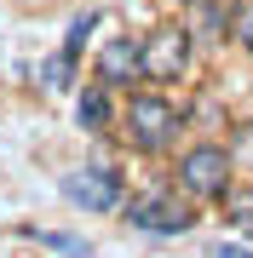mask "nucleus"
Wrapping results in <instances>:
<instances>
[{
	"label": "nucleus",
	"mask_w": 253,
	"mask_h": 258,
	"mask_svg": "<svg viewBox=\"0 0 253 258\" xmlns=\"http://www.w3.org/2000/svg\"><path fill=\"white\" fill-rule=\"evenodd\" d=\"M196 18H190V35L196 40H225V29L236 23V0H190Z\"/></svg>",
	"instance_id": "obj_7"
},
{
	"label": "nucleus",
	"mask_w": 253,
	"mask_h": 258,
	"mask_svg": "<svg viewBox=\"0 0 253 258\" xmlns=\"http://www.w3.org/2000/svg\"><path fill=\"white\" fill-rule=\"evenodd\" d=\"M178 132H184V109H178L167 92H132L121 103V138L132 149H144V155L167 149Z\"/></svg>",
	"instance_id": "obj_1"
},
{
	"label": "nucleus",
	"mask_w": 253,
	"mask_h": 258,
	"mask_svg": "<svg viewBox=\"0 0 253 258\" xmlns=\"http://www.w3.org/2000/svg\"><path fill=\"white\" fill-rule=\"evenodd\" d=\"M40 81H46L52 92H64V86L75 81V57H69V52H52V57H46V69H40Z\"/></svg>",
	"instance_id": "obj_11"
},
{
	"label": "nucleus",
	"mask_w": 253,
	"mask_h": 258,
	"mask_svg": "<svg viewBox=\"0 0 253 258\" xmlns=\"http://www.w3.org/2000/svg\"><path fill=\"white\" fill-rule=\"evenodd\" d=\"M225 218L236 224V230L253 235V184H230V195H225Z\"/></svg>",
	"instance_id": "obj_10"
},
{
	"label": "nucleus",
	"mask_w": 253,
	"mask_h": 258,
	"mask_svg": "<svg viewBox=\"0 0 253 258\" xmlns=\"http://www.w3.org/2000/svg\"><path fill=\"white\" fill-rule=\"evenodd\" d=\"M127 224L132 230H150V235H184L196 224V212H190V195L150 189V195H132L127 201Z\"/></svg>",
	"instance_id": "obj_4"
},
{
	"label": "nucleus",
	"mask_w": 253,
	"mask_h": 258,
	"mask_svg": "<svg viewBox=\"0 0 253 258\" xmlns=\"http://www.w3.org/2000/svg\"><path fill=\"white\" fill-rule=\"evenodd\" d=\"M230 161H236V172H253V120H247V126H236V144H230Z\"/></svg>",
	"instance_id": "obj_13"
},
{
	"label": "nucleus",
	"mask_w": 253,
	"mask_h": 258,
	"mask_svg": "<svg viewBox=\"0 0 253 258\" xmlns=\"http://www.w3.org/2000/svg\"><path fill=\"white\" fill-rule=\"evenodd\" d=\"M173 178H178V195H190V201H225L236 184V161L225 144H190Z\"/></svg>",
	"instance_id": "obj_2"
},
{
	"label": "nucleus",
	"mask_w": 253,
	"mask_h": 258,
	"mask_svg": "<svg viewBox=\"0 0 253 258\" xmlns=\"http://www.w3.org/2000/svg\"><path fill=\"white\" fill-rule=\"evenodd\" d=\"M92 29H98V12H81V18L69 23V40H64V52H69V57H81V46H86V35H92Z\"/></svg>",
	"instance_id": "obj_12"
},
{
	"label": "nucleus",
	"mask_w": 253,
	"mask_h": 258,
	"mask_svg": "<svg viewBox=\"0 0 253 258\" xmlns=\"http://www.w3.org/2000/svg\"><path fill=\"white\" fill-rule=\"evenodd\" d=\"M190 46H196V35H190V29H150V35L138 40L144 81H156V86L184 81V69H190Z\"/></svg>",
	"instance_id": "obj_3"
},
{
	"label": "nucleus",
	"mask_w": 253,
	"mask_h": 258,
	"mask_svg": "<svg viewBox=\"0 0 253 258\" xmlns=\"http://www.w3.org/2000/svg\"><path fill=\"white\" fill-rule=\"evenodd\" d=\"M23 235H29V241H40V247H52V252H64V258H98L81 235H58V230H23Z\"/></svg>",
	"instance_id": "obj_9"
},
{
	"label": "nucleus",
	"mask_w": 253,
	"mask_h": 258,
	"mask_svg": "<svg viewBox=\"0 0 253 258\" xmlns=\"http://www.w3.org/2000/svg\"><path fill=\"white\" fill-rule=\"evenodd\" d=\"M219 258H253L247 247H236V241H225V247H219Z\"/></svg>",
	"instance_id": "obj_15"
},
{
	"label": "nucleus",
	"mask_w": 253,
	"mask_h": 258,
	"mask_svg": "<svg viewBox=\"0 0 253 258\" xmlns=\"http://www.w3.org/2000/svg\"><path fill=\"white\" fill-rule=\"evenodd\" d=\"M230 40H236V46H242V52L253 57V6H242V12H236V23H230Z\"/></svg>",
	"instance_id": "obj_14"
},
{
	"label": "nucleus",
	"mask_w": 253,
	"mask_h": 258,
	"mask_svg": "<svg viewBox=\"0 0 253 258\" xmlns=\"http://www.w3.org/2000/svg\"><path fill=\"white\" fill-rule=\"evenodd\" d=\"M64 201H75L81 212H115V207H127L115 166H81V172H69L64 178Z\"/></svg>",
	"instance_id": "obj_5"
},
{
	"label": "nucleus",
	"mask_w": 253,
	"mask_h": 258,
	"mask_svg": "<svg viewBox=\"0 0 253 258\" xmlns=\"http://www.w3.org/2000/svg\"><path fill=\"white\" fill-rule=\"evenodd\" d=\"M98 81L110 86H132V81H144V63H138V40L132 35H115V40H104L98 46Z\"/></svg>",
	"instance_id": "obj_6"
},
{
	"label": "nucleus",
	"mask_w": 253,
	"mask_h": 258,
	"mask_svg": "<svg viewBox=\"0 0 253 258\" xmlns=\"http://www.w3.org/2000/svg\"><path fill=\"white\" fill-rule=\"evenodd\" d=\"M75 120H81V132H110V86H86L81 103H75Z\"/></svg>",
	"instance_id": "obj_8"
}]
</instances>
